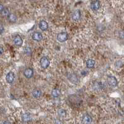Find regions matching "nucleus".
<instances>
[{
    "mask_svg": "<svg viewBox=\"0 0 124 124\" xmlns=\"http://www.w3.org/2000/svg\"><path fill=\"white\" fill-rule=\"evenodd\" d=\"M55 124H63L61 120H60L58 119H56V120H55Z\"/></svg>",
    "mask_w": 124,
    "mask_h": 124,
    "instance_id": "5701e85b",
    "label": "nucleus"
},
{
    "mask_svg": "<svg viewBox=\"0 0 124 124\" xmlns=\"http://www.w3.org/2000/svg\"><path fill=\"white\" fill-rule=\"evenodd\" d=\"M32 38L35 41H41L42 39L43 38V36H42V34L41 33H39V32H35L32 34Z\"/></svg>",
    "mask_w": 124,
    "mask_h": 124,
    "instance_id": "9b49d317",
    "label": "nucleus"
},
{
    "mask_svg": "<svg viewBox=\"0 0 124 124\" xmlns=\"http://www.w3.org/2000/svg\"><path fill=\"white\" fill-rule=\"evenodd\" d=\"M3 124H11V122H9V121H4L3 123Z\"/></svg>",
    "mask_w": 124,
    "mask_h": 124,
    "instance_id": "b1692460",
    "label": "nucleus"
},
{
    "mask_svg": "<svg viewBox=\"0 0 124 124\" xmlns=\"http://www.w3.org/2000/svg\"><path fill=\"white\" fill-rule=\"evenodd\" d=\"M15 78V75L14 74V73L13 71H9L8 74H6V81L8 83H12L14 80Z\"/></svg>",
    "mask_w": 124,
    "mask_h": 124,
    "instance_id": "20e7f679",
    "label": "nucleus"
},
{
    "mask_svg": "<svg viewBox=\"0 0 124 124\" xmlns=\"http://www.w3.org/2000/svg\"><path fill=\"white\" fill-rule=\"evenodd\" d=\"M94 87H95L94 89H96V88H98V90H100L101 89V88H102V84L99 82V83H97V84H95Z\"/></svg>",
    "mask_w": 124,
    "mask_h": 124,
    "instance_id": "aec40b11",
    "label": "nucleus"
},
{
    "mask_svg": "<svg viewBox=\"0 0 124 124\" xmlns=\"http://www.w3.org/2000/svg\"><path fill=\"white\" fill-rule=\"evenodd\" d=\"M24 52L25 53H26V54L30 55L31 53V49H30V47H26V48H25Z\"/></svg>",
    "mask_w": 124,
    "mask_h": 124,
    "instance_id": "412c9836",
    "label": "nucleus"
},
{
    "mask_svg": "<svg viewBox=\"0 0 124 124\" xmlns=\"http://www.w3.org/2000/svg\"><path fill=\"white\" fill-rule=\"evenodd\" d=\"M38 26H39L40 29L41 30H42V31H45V30H47L48 28V23H47L45 21H44V20H42L41 21H40Z\"/></svg>",
    "mask_w": 124,
    "mask_h": 124,
    "instance_id": "423d86ee",
    "label": "nucleus"
},
{
    "mask_svg": "<svg viewBox=\"0 0 124 124\" xmlns=\"http://www.w3.org/2000/svg\"><path fill=\"white\" fill-rule=\"evenodd\" d=\"M8 20L10 22L14 23V22H15L16 21V16L14 14H10L8 16Z\"/></svg>",
    "mask_w": 124,
    "mask_h": 124,
    "instance_id": "f3484780",
    "label": "nucleus"
},
{
    "mask_svg": "<svg viewBox=\"0 0 124 124\" xmlns=\"http://www.w3.org/2000/svg\"><path fill=\"white\" fill-rule=\"evenodd\" d=\"M32 96L34 98H35V99H38L42 96V92L39 89H34L32 91Z\"/></svg>",
    "mask_w": 124,
    "mask_h": 124,
    "instance_id": "ddd939ff",
    "label": "nucleus"
},
{
    "mask_svg": "<svg viewBox=\"0 0 124 124\" xmlns=\"http://www.w3.org/2000/svg\"><path fill=\"white\" fill-rule=\"evenodd\" d=\"M107 81V83L109 86H112V87H115V86H117V84H118L117 79H116V78L115 76H108Z\"/></svg>",
    "mask_w": 124,
    "mask_h": 124,
    "instance_id": "f03ea898",
    "label": "nucleus"
},
{
    "mask_svg": "<svg viewBox=\"0 0 124 124\" xmlns=\"http://www.w3.org/2000/svg\"><path fill=\"white\" fill-rule=\"evenodd\" d=\"M81 11L79 10H76L72 14V19L74 21H78L79 20V19L81 18Z\"/></svg>",
    "mask_w": 124,
    "mask_h": 124,
    "instance_id": "0eeeda50",
    "label": "nucleus"
},
{
    "mask_svg": "<svg viewBox=\"0 0 124 124\" xmlns=\"http://www.w3.org/2000/svg\"><path fill=\"white\" fill-rule=\"evenodd\" d=\"M24 75L27 78H31L34 75L33 69L32 68H26L24 71Z\"/></svg>",
    "mask_w": 124,
    "mask_h": 124,
    "instance_id": "39448f33",
    "label": "nucleus"
},
{
    "mask_svg": "<svg viewBox=\"0 0 124 124\" xmlns=\"http://www.w3.org/2000/svg\"><path fill=\"white\" fill-rule=\"evenodd\" d=\"M100 8V2L98 0H95L91 4V8L93 11H97Z\"/></svg>",
    "mask_w": 124,
    "mask_h": 124,
    "instance_id": "1a4fd4ad",
    "label": "nucleus"
},
{
    "mask_svg": "<svg viewBox=\"0 0 124 124\" xmlns=\"http://www.w3.org/2000/svg\"><path fill=\"white\" fill-rule=\"evenodd\" d=\"M1 13L2 15L4 16H8L10 14L9 11V10L7 8H4L1 11Z\"/></svg>",
    "mask_w": 124,
    "mask_h": 124,
    "instance_id": "a211bd4d",
    "label": "nucleus"
},
{
    "mask_svg": "<svg viewBox=\"0 0 124 124\" xmlns=\"http://www.w3.org/2000/svg\"><path fill=\"white\" fill-rule=\"evenodd\" d=\"M68 38V35L66 32H61V33L58 34L57 35V40L60 42H63L67 40Z\"/></svg>",
    "mask_w": 124,
    "mask_h": 124,
    "instance_id": "7ed1b4c3",
    "label": "nucleus"
},
{
    "mask_svg": "<svg viewBox=\"0 0 124 124\" xmlns=\"http://www.w3.org/2000/svg\"><path fill=\"white\" fill-rule=\"evenodd\" d=\"M3 26H1V33H2L3 32Z\"/></svg>",
    "mask_w": 124,
    "mask_h": 124,
    "instance_id": "393cba45",
    "label": "nucleus"
},
{
    "mask_svg": "<svg viewBox=\"0 0 124 124\" xmlns=\"http://www.w3.org/2000/svg\"><path fill=\"white\" fill-rule=\"evenodd\" d=\"M40 64L42 68L43 69L47 68L50 65V60L47 56H43L40 58Z\"/></svg>",
    "mask_w": 124,
    "mask_h": 124,
    "instance_id": "f257e3e1",
    "label": "nucleus"
},
{
    "mask_svg": "<svg viewBox=\"0 0 124 124\" xmlns=\"http://www.w3.org/2000/svg\"><path fill=\"white\" fill-rule=\"evenodd\" d=\"M119 37L122 39H124V30H122L119 32Z\"/></svg>",
    "mask_w": 124,
    "mask_h": 124,
    "instance_id": "4be33fe9",
    "label": "nucleus"
},
{
    "mask_svg": "<svg viewBox=\"0 0 124 124\" xmlns=\"http://www.w3.org/2000/svg\"><path fill=\"white\" fill-rule=\"evenodd\" d=\"M14 43L16 46L21 47L22 46V45L23 43V40L22 39V38L19 35H17L14 38L13 40Z\"/></svg>",
    "mask_w": 124,
    "mask_h": 124,
    "instance_id": "6e6552de",
    "label": "nucleus"
},
{
    "mask_svg": "<svg viewBox=\"0 0 124 124\" xmlns=\"http://www.w3.org/2000/svg\"><path fill=\"white\" fill-rule=\"evenodd\" d=\"M0 50H1V52H0V53H1V54H2V53H3V49L2 47H1V48H0Z\"/></svg>",
    "mask_w": 124,
    "mask_h": 124,
    "instance_id": "a878e982",
    "label": "nucleus"
},
{
    "mask_svg": "<svg viewBox=\"0 0 124 124\" xmlns=\"http://www.w3.org/2000/svg\"><path fill=\"white\" fill-rule=\"evenodd\" d=\"M92 118L90 115H88V114H86L83 116V124H91L92 123Z\"/></svg>",
    "mask_w": 124,
    "mask_h": 124,
    "instance_id": "f8f14e48",
    "label": "nucleus"
},
{
    "mask_svg": "<svg viewBox=\"0 0 124 124\" xmlns=\"http://www.w3.org/2000/svg\"><path fill=\"white\" fill-rule=\"evenodd\" d=\"M68 79L69 81H71L72 83H75V84H77L78 83V78L77 77L76 74H74V73H70L69 74V76H68Z\"/></svg>",
    "mask_w": 124,
    "mask_h": 124,
    "instance_id": "9d476101",
    "label": "nucleus"
},
{
    "mask_svg": "<svg viewBox=\"0 0 124 124\" xmlns=\"http://www.w3.org/2000/svg\"><path fill=\"white\" fill-rule=\"evenodd\" d=\"M22 120L24 122H28V121L30 120L31 119V117H30V115L28 113H26V114H24L22 115Z\"/></svg>",
    "mask_w": 124,
    "mask_h": 124,
    "instance_id": "dca6fc26",
    "label": "nucleus"
},
{
    "mask_svg": "<svg viewBox=\"0 0 124 124\" xmlns=\"http://www.w3.org/2000/svg\"><path fill=\"white\" fill-rule=\"evenodd\" d=\"M96 62L92 59H89L86 61V66L88 68H93L95 66Z\"/></svg>",
    "mask_w": 124,
    "mask_h": 124,
    "instance_id": "4468645a",
    "label": "nucleus"
},
{
    "mask_svg": "<svg viewBox=\"0 0 124 124\" xmlns=\"http://www.w3.org/2000/svg\"><path fill=\"white\" fill-rule=\"evenodd\" d=\"M58 114L61 117H64V116L66 115V111L63 110V109H61V110H60L59 112H58Z\"/></svg>",
    "mask_w": 124,
    "mask_h": 124,
    "instance_id": "6ab92c4d",
    "label": "nucleus"
},
{
    "mask_svg": "<svg viewBox=\"0 0 124 124\" xmlns=\"http://www.w3.org/2000/svg\"><path fill=\"white\" fill-rule=\"evenodd\" d=\"M51 95L53 98H58V96L60 95V91L57 88L53 89L51 91Z\"/></svg>",
    "mask_w": 124,
    "mask_h": 124,
    "instance_id": "2eb2a0df",
    "label": "nucleus"
}]
</instances>
